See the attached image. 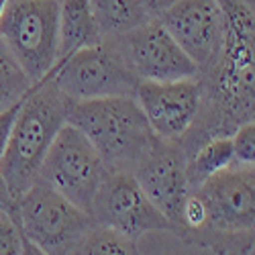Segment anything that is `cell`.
<instances>
[{
	"label": "cell",
	"instance_id": "cell-3",
	"mask_svg": "<svg viewBox=\"0 0 255 255\" xmlns=\"http://www.w3.org/2000/svg\"><path fill=\"white\" fill-rule=\"evenodd\" d=\"M16 221L37 253H76L84 235L94 227L90 212L41 178L16 198Z\"/></svg>",
	"mask_w": 255,
	"mask_h": 255
},
{
	"label": "cell",
	"instance_id": "cell-14",
	"mask_svg": "<svg viewBox=\"0 0 255 255\" xmlns=\"http://www.w3.org/2000/svg\"><path fill=\"white\" fill-rule=\"evenodd\" d=\"M90 8L102 39L123 37L155 16L141 0H90Z\"/></svg>",
	"mask_w": 255,
	"mask_h": 255
},
{
	"label": "cell",
	"instance_id": "cell-4",
	"mask_svg": "<svg viewBox=\"0 0 255 255\" xmlns=\"http://www.w3.org/2000/svg\"><path fill=\"white\" fill-rule=\"evenodd\" d=\"M0 39L33 84L51 78L59 45V0H6Z\"/></svg>",
	"mask_w": 255,
	"mask_h": 255
},
{
	"label": "cell",
	"instance_id": "cell-18",
	"mask_svg": "<svg viewBox=\"0 0 255 255\" xmlns=\"http://www.w3.org/2000/svg\"><path fill=\"white\" fill-rule=\"evenodd\" d=\"M37 253L25 239L20 225L8 210L0 206V255H23Z\"/></svg>",
	"mask_w": 255,
	"mask_h": 255
},
{
	"label": "cell",
	"instance_id": "cell-8",
	"mask_svg": "<svg viewBox=\"0 0 255 255\" xmlns=\"http://www.w3.org/2000/svg\"><path fill=\"white\" fill-rule=\"evenodd\" d=\"M155 16L198 66L200 76L215 66L225 43L227 27L219 0H172Z\"/></svg>",
	"mask_w": 255,
	"mask_h": 255
},
{
	"label": "cell",
	"instance_id": "cell-15",
	"mask_svg": "<svg viewBox=\"0 0 255 255\" xmlns=\"http://www.w3.org/2000/svg\"><path fill=\"white\" fill-rule=\"evenodd\" d=\"M231 163H235L231 135H217L206 139L202 145H198V149L192 153V157L186 159V176L190 188L196 190L208 176L221 172Z\"/></svg>",
	"mask_w": 255,
	"mask_h": 255
},
{
	"label": "cell",
	"instance_id": "cell-22",
	"mask_svg": "<svg viewBox=\"0 0 255 255\" xmlns=\"http://www.w3.org/2000/svg\"><path fill=\"white\" fill-rule=\"evenodd\" d=\"M4 4H6V0H0V14H2V10H4Z\"/></svg>",
	"mask_w": 255,
	"mask_h": 255
},
{
	"label": "cell",
	"instance_id": "cell-20",
	"mask_svg": "<svg viewBox=\"0 0 255 255\" xmlns=\"http://www.w3.org/2000/svg\"><path fill=\"white\" fill-rule=\"evenodd\" d=\"M25 98L23 100H18L14 104H10L8 109L4 111H0V157H2L4 149H6V143L10 139V133H12V127H14V121L18 117V111H20V106H23Z\"/></svg>",
	"mask_w": 255,
	"mask_h": 255
},
{
	"label": "cell",
	"instance_id": "cell-16",
	"mask_svg": "<svg viewBox=\"0 0 255 255\" xmlns=\"http://www.w3.org/2000/svg\"><path fill=\"white\" fill-rule=\"evenodd\" d=\"M35 86L37 84L31 82L23 66L0 39V111L27 98L35 90Z\"/></svg>",
	"mask_w": 255,
	"mask_h": 255
},
{
	"label": "cell",
	"instance_id": "cell-2",
	"mask_svg": "<svg viewBox=\"0 0 255 255\" xmlns=\"http://www.w3.org/2000/svg\"><path fill=\"white\" fill-rule=\"evenodd\" d=\"M68 123L90 139L109 172H133L159 145L135 96L72 100Z\"/></svg>",
	"mask_w": 255,
	"mask_h": 255
},
{
	"label": "cell",
	"instance_id": "cell-5",
	"mask_svg": "<svg viewBox=\"0 0 255 255\" xmlns=\"http://www.w3.org/2000/svg\"><path fill=\"white\" fill-rule=\"evenodd\" d=\"M106 176L109 167L96 147L72 123L57 131L39 169L41 180L86 212Z\"/></svg>",
	"mask_w": 255,
	"mask_h": 255
},
{
	"label": "cell",
	"instance_id": "cell-9",
	"mask_svg": "<svg viewBox=\"0 0 255 255\" xmlns=\"http://www.w3.org/2000/svg\"><path fill=\"white\" fill-rule=\"evenodd\" d=\"M133 96L155 137L163 143L178 145L190 133L200 115L202 86L198 78L169 82L139 80Z\"/></svg>",
	"mask_w": 255,
	"mask_h": 255
},
{
	"label": "cell",
	"instance_id": "cell-6",
	"mask_svg": "<svg viewBox=\"0 0 255 255\" xmlns=\"http://www.w3.org/2000/svg\"><path fill=\"white\" fill-rule=\"evenodd\" d=\"M51 78L70 100L133 96L139 82L113 39L72 53L51 72Z\"/></svg>",
	"mask_w": 255,
	"mask_h": 255
},
{
	"label": "cell",
	"instance_id": "cell-21",
	"mask_svg": "<svg viewBox=\"0 0 255 255\" xmlns=\"http://www.w3.org/2000/svg\"><path fill=\"white\" fill-rule=\"evenodd\" d=\"M141 2H143L147 8H149L153 14H157L161 8H165L169 2H172V0H141Z\"/></svg>",
	"mask_w": 255,
	"mask_h": 255
},
{
	"label": "cell",
	"instance_id": "cell-11",
	"mask_svg": "<svg viewBox=\"0 0 255 255\" xmlns=\"http://www.w3.org/2000/svg\"><path fill=\"white\" fill-rule=\"evenodd\" d=\"M253 165L231 163L208 176L196 190L206 208V227L219 233H249L255 223Z\"/></svg>",
	"mask_w": 255,
	"mask_h": 255
},
{
	"label": "cell",
	"instance_id": "cell-13",
	"mask_svg": "<svg viewBox=\"0 0 255 255\" xmlns=\"http://www.w3.org/2000/svg\"><path fill=\"white\" fill-rule=\"evenodd\" d=\"M100 41L102 37L94 23L90 0H59V45L53 70L59 68L72 53L96 45Z\"/></svg>",
	"mask_w": 255,
	"mask_h": 255
},
{
	"label": "cell",
	"instance_id": "cell-10",
	"mask_svg": "<svg viewBox=\"0 0 255 255\" xmlns=\"http://www.w3.org/2000/svg\"><path fill=\"white\" fill-rule=\"evenodd\" d=\"M113 41L137 80L169 82L200 78L198 66L184 53V49L165 31L157 16Z\"/></svg>",
	"mask_w": 255,
	"mask_h": 255
},
{
	"label": "cell",
	"instance_id": "cell-17",
	"mask_svg": "<svg viewBox=\"0 0 255 255\" xmlns=\"http://www.w3.org/2000/svg\"><path fill=\"white\" fill-rule=\"evenodd\" d=\"M139 245L137 241L125 237L123 233L111 229V227H102V225H94L84 239L80 241V245L76 247V253H92V255H125V253H137Z\"/></svg>",
	"mask_w": 255,
	"mask_h": 255
},
{
	"label": "cell",
	"instance_id": "cell-12",
	"mask_svg": "<svg viewBox=\"0 0 255 255\" xmlns=\"http://www.w3.org/2000/svg\"><path fill=\"white\" fill-rule=\"evenodd\" d=\"M133 176L149 202L172 223L182 229L184 204L192 192L186 176V161L176 143H163L135 165Z\"/></svg>",
	"mask_w": 255,
	"mask_h": 255
},
{
	"label": "cell",
	"instance_id": "cell-19",
	"mask_svg": "<svg viewBox=\"0 0 255 255\" xmlns=\"http://www.w3.org/2000/svg\"><path fill=\"white\" fill-rule=\"evenodd\" d=\"M231 145H233L235 163L253 165V161H255V123H253V119L239 123L237 129H233Z\"/></svg>",
	"mask_w": 255,
	"mask_h": 255
},
{
	"label": "cell",
	"instance_id": "cell-1",
	"mask_svg": "<svg viewBox=\"0 0 255 255\" xmlns=\"http://www.w3.org/2000/svg\"><path fill=\"white\" fill-rule=\"evenodd\" d=\"M70 104L72 100L55 86L53 78L39 82L25 98L0 157V176L14 202L39 178L47 149L57 131L68 123Z\"/></svg>",
	"mask_w": 255,
	"mask_h": 255
},
{
	"label": "cell",
	"instance_id": "cell-7",
	"mask_svg": "<svg viewBox=\"0 0 255 255\" xmlns=\"http://www.w3.org/2000/svg\"><path fill=\"white\" fill-rule=\"evenodd\" d=\"M90 217L94 225L111 227L133 241L149 233L178 231L149 202L129 169L109 172L92 200Z\"/></svg>",
	"mask_w": 255,
	"mask_h": 255
}]
</instances>
